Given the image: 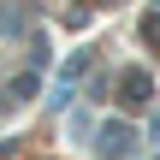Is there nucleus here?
I'll return each instance as SVG.
<instances>
[{"instance_id": "nucleus-1", "label": "nucleus", "mask_w": 160, "mask_h": 160, "mask_svg": "<svg viewBox=\"0 0 160 160\" xmlns=\"http://www.w3.org/2000/svg\"><path fill=\"white\" fill-rule=\"evenodd\" d=\"M125 95H131L125 107H142V101H148V77H142V71H131V77H125Z\"/></svg>"}, {"instance_id": "nucleus-2", "label": "nucleus", "mask_w": 160, "mask_h": 160, "mask_svg": "<svg viewBox=\"0 0 160 160\" xmlns=\"http://www.w3.org/2000/svg\"><path fill=\"white\" fill-rule=\"evenodd\" d=\"M125 148H131V131H119V125H113V131L101 137V154H125Z\"/></svg>"}]
</instances>
